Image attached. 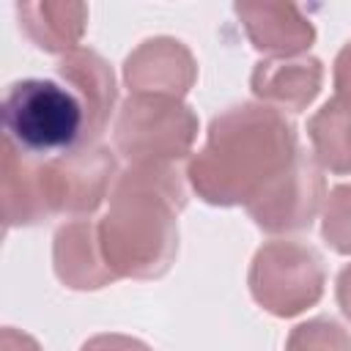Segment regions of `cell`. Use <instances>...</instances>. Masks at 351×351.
Instances as JSON below:
<instances>
[{
    "instance_id": "6da1fadb",
    "label": "cell",
    "mask_w": 351,
    "mask_h": 351,
    "mask_svg": "<svg viewBox=\"0 0 351 351\" xmlns=\"http://www.w3.org/2000/svg\"><path fill=\"white\" fill-rule=\"evenodd\" d=\"M299 154L296 126L274 107L241 101L211 118L186 181L208 206H247Z\"/></svg>"
},
{
    "instance_id": "7a4b0ae2",
    "label": "cell",
    "mask_w": 351,
    "mask_h": 351,
    "mask_svg": "<svg viewBox=\"0 0 351 351\" xmlns=\"http://www.w3.org/2000/svg\"><path fill=\"white\" fill-rule=\"evenodd\" d=\"M186 184L176 165H129L118 173L99 219V244L110 271L132 280L167 274L178 255V214Z\"/></svg>"
},
{
    "instance_id": "3957f363",
    "label": "cell",
    "mask_w": 351,
    "mask_h": 351,
    "mask_svg": "<svg viewBox=\"0 0 351 351\" xmlns=\"http://www.w3.org/2000/svg\"><path fill=\"white\" fill-rule=\"evenodd\" d=\"M3 140L19 151L49 159L88 143L80 96L55 80H19L3 96Z\"/></svg>"
},
{
    "instance_id": "277c9868",
    "label": "cell",
    "mask_w": 351,
    "mask_h": 351,
    "mask_svg": "<svg viewBox=\"0 0 351 351\" xmlns=\"http://www.w3.org/2000/svg\"><path fill=\"white\" fill-rule=\"evenodd\" d=\"M197 115L184 99L132 96L123 99L112 140L129 165H178L195 145Z\"/></svg>"
},
{
    "instance_id": "5b68a950",
    "label": "cell",
    "mask_w": 351,
    "mask_h": 351,
    "mask_svg": "<svg viewBox=\"0 0 351 351\" xmlns=\"http://www.w3.org/2000/svg\"><path fill=\"white\" fill-rule=\"evenodd\" d=\"M252 299L277 318H293L318 304L326 285V266L315 247L277 239L258 247L250 263Z\"/></svg>"
},
{
    "instance_id": "8992f818",
    "label": "cell",
    "mask_w": 351,
    "mask_h": 351,
    "mask_svg": "<svg viewBox=\"0 0 351 351\" xmlns=\"http://www.w3.org/2000/svg\"><path fill=\"white\" fill-rule=\"evenodd\" d=\"M118 178L115 154L101 145H80L74 151L38 162V189L47 219L55 214L90 217L110 197Z\"/></svg>"
},
{
    "instance_id": "52a82bcc",
    "label": "cell",
    "mask_w": 351,
    "mask_h": 351,
    "mask_svg": "<svg viewBox=\"0 0 351 351\" xmlns=\"http://www.w3.org/2000/svg\"><path fill=\"white\" fill-rule=\"evenodd\" d=\"M324 200L326 184L321 176V165L299 148L293 162L277 178H271L244 208L263 233L280 236L307 230L318 217Z\"/></svg>"
},
{
    "instance_id": "ba28073f",
    "label": "cell",
    "mask_w": 351,
    "mask_h": 351,
    "mask_svg": "<svg viewBox=\"0 0 351 351\" xmlns=\"http://www.w3.org/2000/svg\"><path fill=\"white\" fill-rule=\"evenodd\" d=\"M197 80L189 47L170 36L145 38L123 60V82L132 96L184 99Z\"/></svg>"
},
{
    "instance_id": "9c48e42d",
    "label": "cell",
    "mask_w": 351,
    "mask_h": 351,
    "mask_svg": "<svg viewBox=\"0 0 351 351\" xmlns=\"http://www.w3.org/2000/svg\"><path fill=\"white\" fill-rule=\"evenodd\" d=\"M52 266L58 280L71 291H99L118 280L101 255L99 222L88 217L71 219L55 230Z\"/></svg>"
},
{
    "instance_id": "30bf717a",
    "label": "cell",
    "mask_w": 351,
    "mask_h": 351,
    "mask_svg": "<svg viewBox=\"0 0 351 351\" xmlns=\"http://www.w3.org/2000/svg\"><path fill=\"white\" fill-rule=\"evenodd\" d=\"M250 44L263 55L296 58L315 41L313 22L293 3H236Z\"/></svg>"
},
{
    "instance_id": "8fae6325",
    "label": "cell",
    "mask_w": 351,
    "mask_h": 351,
    "mask_svg": "<svg viewBox=\"0 0 351 351\" xmlns=\"http://www.w3.org/2000/svg\"><path fill=\"white\" fill-rule=\"evenodd\" d=\"M324 63L313 55L296 58H266L255 63L250 74V88L261 104L288 112L307 110L321 93Z\"/></svg>"
},
{
    "instance_id": "7c38bea8",
    "label": "cell",
    "mask_w": 351,
    "mask_h": 351,
    "mask_svg": "<svg viewBox=\"0 0 351 351\" xmlns=\"http://www.w3.org/2000/svg\"><path fill=\"white\" fill-rule=\"evenodd\" d=\"M58 77L80 96L85 110V123H88V143H96L107 129V121L118 99L115 74L110 63L99 52L77 47L74 52L58 60Z\"/></svg>"
},
{
    "instance_id": "4fadbf2b",
    "label": "cell",
    "mask_w": 351,
    "mask_h": 351,
    "mask_svg": "<svg viewBox=\"0 0 351 351\" xmlns=\"http://www.w3.org/2000/svg\"><path fill=\"white\" fill-rule=\"evenodd\" d=\"M19 27L25 36L44 52L69 55L77 49L85 25H88V5L85 3H63V0H38V3H19L16 5Z\"/></svg>"
},
{
    "instance_id": "5bb4252c",
    "label": "cell",
    "mask_w": 351,
    "mask_h": 351,
    "mask_svg": "<svg viewBox=\"0 0 351 351\" xmlns=\"http://www.w3.org/2000/svg\"><path fill=\"white\" fill-rule=\"evenodd\" d=\"M38 162L41 156L19 151L14 143L3 140V165H0V197L5 228L38 225L47 219L38 189Z\"/></svg>"
},
{
    "instance_id": "9a60e30c",
    "label": "cell",
    "mask_w": 351,
    "mask_h": 351,
    "mask_svg": "<svg viewBox=\"0 0 351 351\" xmlns=\"http://www.w3.org/2000/svg\"><path fill=\"white\" fill-rule=\"evenodd\" d=\"M307 137L321 170L351 176V99L335 93L307 121Z\"/></svg>"
},
{
    "instance_id": "2e32d148",
    "label": "cell",
    "mask_w": 351,
    "mask_h": 351,
    "mask_svg": "<svg viewBox=\"0 0 351 351\" xmlns=\"http://www.w3.org/2000/svg\"><path fill=\"white\" fill-rule=\"evenodd\" d=\"M285 351H351V332L335 318H310L291 329Z\"/></svg>"
},
{
    "instance_id": "e0dca14e",
    "label": "cell",
    "mask_w": 351,
    "mask_h": 351,
    "mask_svg": "<svg viewBox=\"0 0 351 351\" xmlns=\"http://www.w3.org/2000/svg\"><path fill=\"white\" fill-rule=\"evenodd\" d=\"M321 236L337 255H351V184L329 189L321 214Z\"/></svg>"
},
{
    "instance_id": "ac0fdd59",
    "label": "cell",
    "mask_w": 351,
    "mask_h": 351,
    "mask_svg": "<svg viewBox=\"0 0 351 351\" xmlns=\"http://www.w3.org/2000/svg\"><path fill=\"white\" fill-rule=\"evenodd\" d=\"M80 351H154V348L148 343H143L140 337L118 335V332H104V335L88 337Z\"/></svg>"
},
{
    "instance_id": "d6986e66",
    "label": "cell",
    "mask_w": 351,
    "mask_h": 351,
    "mask_svg": "<svg viewBox=\"0 0 351 351\" xmlns=\"http://www.w3.org/2000/svg\"><path fill=\"white\" fill-rule=\"evenodd\" d=\"M332 80H335V90H337V96L351 99V41L337 52V58H335V69H332Z\"/></svg>"
},
{
    "instance_id": "ffe728a7",
    "label": "cell",
    "mask_w": 351,
    "mask_h": 351,
    "mask_svg": "<svg viewBox=\"0 0 351 351\" xmlns=\"http://www.w3.org/2000/svg\"><path fill=\"white\" fill-rule=\"evenodd\" d=\"M0 351H41V346L30 335H25L14 326H5L0 335Z\"/></svg>"
},
{
    "instance_id": "44dd1931",
    "label": "cell",
    "mask_w": 351,
    "mask_h": 351,
    "mask_svg": "<svg viewBox=\"0 0 351 351\" xmlns=\"http://www.w3.org/2000/svg\"><path fill=\"white\" fill-rule=\"evenodd\" d=\"M335 299H337V307L340 313L351 321V263L340 269L337 280H335Z\"/></svg>"
}]
</instances>
